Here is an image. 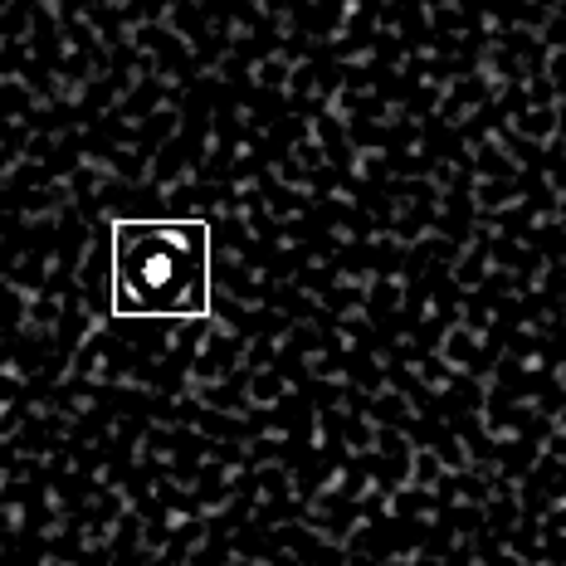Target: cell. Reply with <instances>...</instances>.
<instances>
[{
    "label": "cell",
    "instance_id": "1",
    "mask_svg": "<svg viewBox=\"0 0 566 566\" xmlns=\"http://www.w3.org/2000/svg\"><path fill=\"white\" fill-rule=\"evenodd\" d=\"M117 317H206L210 230L206 220H117L113 226Z\"/></svg>",
    "mask_w": 566,
    "mask_h": 566
}]
</instances>
